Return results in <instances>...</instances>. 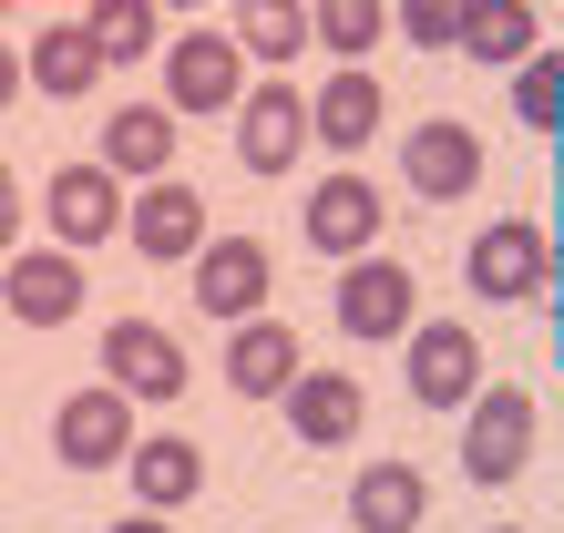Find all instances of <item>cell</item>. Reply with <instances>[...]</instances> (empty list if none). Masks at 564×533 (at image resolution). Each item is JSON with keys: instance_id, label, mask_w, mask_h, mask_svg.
<instances>
[{"instance_id": "cell-1", "label": "cell", "mask_w": 564, "mask_h": 533, "mask_svg": "<svg viewBox=\"0 0 564 533\" xmlns=\"http://www.w3.org/2000/svg\"><path fill=\"white\" fill-rule=\"evenodd\" d=\"M523 461H534V400L513 380H482L462 400V482L503 492V482H523Z\"/></svg>"}, {"instance_id": "cell-2", "label": "cell", "mask_w": 564, "mask_h": 533, "mask_svg": "<svg viewBox=\"0 0 564 533\" xmlns=\"http://www.w3.org/2000/svg\"><path fill=\"white\" fill-rule=\"evenodd\" d=\"M247 93V52L226 42V31H185V42H164V113H226Z\"/></svg>"}, {"instance_id": "cell-3", "label": "cell", "mask_w": 564, "mask_h": 533, "mask_svg": "<svg viewBox=\"0 0 564 533\" xmlns=\"http://www.w3.org/2000/svg\"><path fill=\"white\" fill-rule=\"evenodd\" d=\"M328 308H339V328H349L359 349H370V339H401V328H411L421 287H411V266H390V257H370V247H359V257L339 266V287H328Z\"/></svg>"}, {"instance_id": "cell-4", "label": "cell", "mask_w": 564, "mask_h": 533, "mask_svg": "<svg viewBox=\"0 0 564 533\" xmlns=\"http://www.w3.org/2000/svg\"><path fill=\"white\" fill-rule=\"evenodd\" d=\"M226 113H237V164H247V175H288V164L308 154V93H288V83H247Z\"/></svg>"}, {"instance_id": "cell-5", "label": "cell", "mask_w": 564, "mask_h": 533, "mask_svg": "<svg viewBox=\"0 0 564 533\" xmlns=\"http://www.w3.org/2000/svg\"><path fill=\"white\" fill-rule=\"evenodd\" d=\"M462 278H473V297H534V287H554V247L534 216H492L462 257Z\"/></svg>"}, {"instance_id": "cell-6", "label": "cell", "mask_w": 564, "mask_h": 533, "mask_svg": "<svg viewBox=\"0 0 564 533\" xmlns=\"http://www.w3.org/2000/svg\"><path fill=\"white\" fill-rule=\"evenodd\" d=\"M52 452L73 461V472H113L123 452H134V400H123L113 380H93V390H73L52 411Z\"/></svg>"}, {"instance_id": "cell-7", "label": "cell", "mask_w": 564, "mask_h": 533, "mask_svg": "<svg viewBox=\"0 0 564 533\" xmlns=\"http://www.w3.org/2000/svg\"><path fill=\"white\" fill-rule=\"evenodd\" d=\"M0 297H11V318L21 328H62V318H83V257L73 247H0Z\"/></svg>"}, {"instance_id": "cell-8", "label": "cell", "mask_w": 564, "mask_h": 533, "mask_svg": "<svg viewBox=\"0 0 564 533\" xmlns=\"http://www.w3.org/2000/svg\"><path fill=\"white\" fill-rule=\"evenodd\" d=\"M401 359H411V400H421V411H462V400L482 390V339H473L462 318L401 328Z\"/></svg>"}, {"instance_id": "cell-9", "label": "cell", "mask_w": 564, "mask_h": 533, "mask_svg": "<svg viewBox=\"0 0 564 533\" xmlns=\"http://www.w3.org/2000/svg\"><path fill=\"white\" fill-rule=\"evenodd\" d=\"M42 216H52V247H104L113 226H123V175L113 164H62V175L42 185Z\"/></svg>"}, {"instance_id": "cell-10", "label": "cell", "mask_w": 564, "mask_h": 533, "mask_svg": "<svg viewBox=\"0 0 564 533\" xmlns=\"http://www.w3.org/2000/svg\"><path fill=\"white\" fill-rule=\"evenodd\" d=\"M185 266H195V308L206 318H247V308H268V287H278V257L257 237H206Z\"/></svg>"}, {"instance_id": "cell-11", "label": "cell", "mask_w": 564, "mask_h": 533, "mask_svg": "<svg viewBox=\"0 0 564 533\" xmlns=\"http://www.w3.org/2000/svg\"><path fill=\"white\" fill-rule=\"evenodd\" d=\"M123 237H134V257H154V266H185L195 247H206V195L175 185V175H144V195L123 206Z\"/></svg>"}, {"instance_id": "cell-12", "label": "cell", "mask_w": 564, "mask_h": 533, "mask_svg": "<svg viewBox=\"0 0 564 533\" xmlns=\"http://www.w3.org/2000/svg\"><path fill=\"white\" fill-rule=\"evenodd\" d=\"M401 175H411V195L452 206V195L482 185V133H473V123H411V133H401Z\"/></svg>"}, {"instance_id": "cell-13", "label": "cell", "mask_w": 564, "mask_h": 533, "mask_svg": "<svg viewBox=\"0 0 564 533\" xmlns=\"http://www.w3.org/2000/svg\"><path fill=\"white\" fill-rule=\"evenodd\" d=\"M278 400H288V431L308 452H339V442H359V421H370V390H359L349 370H297Z\"/></svg>"}, {"instance_id": "cell-14", "label": "cell", "mask_w": 564, "mask_h": 533, "mask_svg": "<svg viewBox=\"0 0 564 533\" xmlns=\"http://www.w3.org/2000/svg\"><path fill=\"white\" fill-rule=\"evenodd\" d=\"M104 380L123 400H185V349L164 339L154 318H113V339H104Z\"/></svg>"}, {"instance_id": "cell-15", "label": "cell", "mask_w": 564, "mask_h": 533, "mask_svg": "<svg viewBox=\"0 0 564 533\" xmlns=\"http://www.w3.org/2000/svg\"><path fill=\"white\" fill-rule=\"evenodd\" d=\"M123 482H134L144 513H175L206 492V452L185 442V431H134V452H123Z\"/></svg>"}, {"instance_id": "cell-16", "label": "cell", "mask_w": 564, "mask_h": 533, "mask_svg": "<svg viewBox=\"0 0 564 533\" xmlns=\"http://www.w3.org/2000/svg\"><path fill=\"white\" fill-rule=\"evenodd\" d=\"M380 83H370V62H349V73H328L318 93H308V144H328V154H349L359 164V144L380 133Z\"/></svg>"}, {"instance_id": "cell-17", "label": "cell", "mask_w": 564, "mask_h": 533, "mask_svg": "<svg viewBox=\"0 0 564 533\" xmlns=\"http://www.w3.org/2000/svg\"><path fill=\"white\" fill-rule=\"evenodd\" d=\"M308 247H318V257L380 247V185H370V175H318V185H308Z\"/></svg>"}, {"instance_id": "cell-18", "label": "cell", "mask_w": 564, "mask_h": 533, "mask_svg": "<svg viewBox=\"0 0 564 533\" xmlns=\"http://www.w3.org/2000/svg\"><path fill=\"white\" fill-rule=\"evenodd\" d=\"M297 370H308L297 328H288V318H257V308H247V318H237V339H226V380H237L247 400H278Z\"/></svg>"}, {"instance_id": "cell-19", "label": "cell", "mask_w": 564, "mask_h": 533, "mask_svg": "<svg viewBox=\"0 0 564 533\" xmlns=\"http://www.w3.org/2000/svg\"><path fill=\"white\" fill-rule=\"evenodd\" d=\"M21 93H52V104H83V93H104V52H93V31H83V21H52V31H31Z\"/></svg>"}, {"instance_id": "cell-20", "label": "cell", "mask_w": 564, "mask_h": 533, "mask_svg": "<svg viewBox=\"0 0 564 533\" xmlns=\"http://www.w3.org/2000/svg\"><path fill=\"white\" fill-rule=\"evenodd\" d=\"M421 503H431V482L411 461H370L349 482V533H421Z\"/></svg>"}, {"instance_id": "cell-21", "label": "cell", "mask_w": 564, "mask_h": 533, "mask_svg": "<svg viewBox=\"0 0 564 533\" xmlns=\"http://www.w3.org/2000/svg\"><path fill=\"white\" fill-rule=\"evenodd\" d=\"M452 52H473V62H492V73H513L523 52H544V11H523V0H473V11H462V31H452Z\"/></svg>"}, {"instance_id": "cell-22", "label": "cell", "mask_w": 564, "mask_h": 533, "mask_svg": "<svg viewBox=\"0 0 564 533\" xmlns=\"http://www.w3.org/2000/svg\"><path fill=\"white\" fill-rule=\"evenodd\" d=\"M104 164L113 175H175V113L164 104H123L104 133Z\"/></svg>"}, {"instance_id": "cell-23", "label": "cell", "mask_w": 564, "mask_h": 533, "mask_svg": "<svg viewBox=\"0 0 564 533\" xmlns=\"http://www.w3.org/2000/svg\"><path fill=\"white\" fill-rule=\"evenodd\" d=\"M226 42H237L247 62H288L308 52V0H237V31H226Z\"/></svg>"}, {"instance_id": "cell-24", "label": "cell", "mask_w": 564, "mask_h": 533, "mask_svg": "<svg viewBox=\"0 0 564 533\" xmlns=\"http://www.w3.org/2000/svg\"><path fill=\"white\" fill-rule=\"evenodd\" d=\"M154 0H93L83 11V31H93V52H104V73H123V62H144L154 52Z\"/></svg>"}, {"instance_id": "cell-25", "label": "cell", "mask_w": 564, "mask_h": 533, "mask_svg": "<svg viewBox=\"0 0 564 533\" xmlns=\"http://www.w3.org/2000/svg\"><path fill=\"white\" fill-rule=\"evenodd\" d=\"M380 31H390V0H308V42H328L339 62H370Z\"/></svg>"}, {"instance_id": "cell-26", "label": "cell", "mask_w": 564, "mask_h": 533, "mask_svg": "<svg viewBox=\"0 0 564 533\" xmlns=\"http://www.w3.org/2000/svg\"><path fill=\"white\" fill-rule=\"evenodd\" d=\"M513 113L534 123V133L564 113V52H523V62H513Z\"/></svg>"}, {"instance_id": "cell-27", "label": "cell", "mask_w": 564, "mask_h": 533, "mask_svg": "<svg viewBox=\"0 0 564 533\" xmlns=\"http://www.w3.org/2000/svg\"><path fill=\"white\" fill-rule=\"evenodd\" d=\"M462 11H473V0H401V11H390V31H411L421 52H452V31H462Z\"/></svg>"}, {"instance_id": "cell-28", "label": "cell", "mask_w": 564, "mask_h": 533, "mask_svg": "<svg viewBox=\"0 0 564 533\" xmlns=\"http://www.w3.org/2000/svg\"><path fill=\"white\" fill-rule=\"evenodd\" d=\"M0 247H21V175L0 164Z\"/></svg>"}, {"instance_id": "cell-29", "label": "cell", "mask_w": 564, "mask_h": 533, "mask_svg": "<svg viewBox=\"0 0 564 533\" xmlns=\"http://www.w3.org/2000/svg\"><path fill=\"white\" fill-rule=\"evenodd\" d=\"M11 104H21V52L0 42V113H11Z\"/></svg>"}, {"instance_id": "cell-30", "label": "cell", "mask_w": 564, "mask_h": 533, "mask_svg": "<svg viewBox=\"0 0 564 533\" xmlns=\"http://www.w3.org/2000/svg\"><path fill=\"white\" fill-rule=\"evenodd\" d=\"M104 533H175V513H123V523H104Z\"/></svg>"}, {"instance_id": "cell-31", "label": "cell", "mask_w": 564, "mask_h": 533, "mask_svg": "<svg viewBox=\"0 0 564 533\" xmlns=\"http://www.w3.org/2000/svg\"><path fill=\"white\" fill-rule=\"evenodd\" d=\"M154 11H206V0H154Z\"/></svg>"}, {"instance_id": "cell-32", "label": "cell", "mask_w": 564, "mask_h": 533, "mask_svg": "<svg viewBox=\"0 0 564 533\" xmlns=\"http://www.w3.org/2000/svg\"><path fill=\"white\" fill-rule=\"evenodd\" d=\"M554 308H564V278H554Z\"/></svg>"}, {"instance_id": "cell-33", "label": "cell", "mask_w": 564, "mask_h": 533, "mask_svg": "<svg viewBox=\"0 0 564 533\" xmlns=\"http://www.w3.org/2000/svg\"><path fill=\"white\" fill-rule=\"evenodd\" d=\"M492 533H513V523H492Z\"/></svg>"}]
</instances>
